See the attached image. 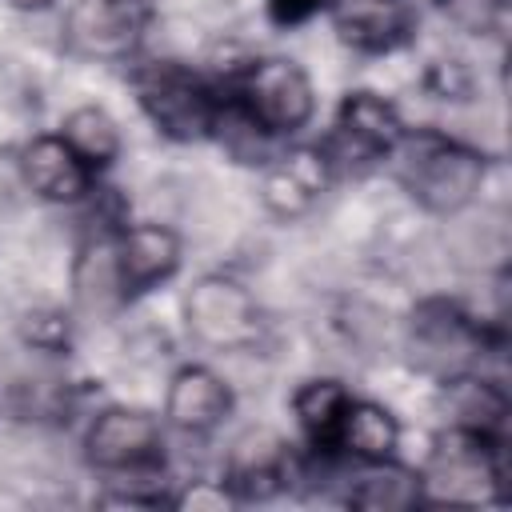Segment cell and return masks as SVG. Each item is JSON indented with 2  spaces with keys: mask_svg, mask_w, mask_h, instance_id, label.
Returning <instances> with one entry per match:
<instances>
[{
  "mask_svg": "<svg viewBox=\"0 0 512 512\" xmlns=\"http://www.w3.org/2000/svg\"><path fill=\"white\" fill-rule=\"evenodd\" d=\"M392 156L404 192L432 216L464 212L484 192L488 180V156L440 132H416V136L408 132Z\"/></svg>",
  "mask_w": 512,
  "mask_h": 512,
  "instance_id": "cell-1",
  "label": "cell"
},
{
  "mask_svg": "<svg viewBox=\"0 0 512 512\" xmlns=\"http://www.w3.org/2000/svg\"><path fill=\"white\" fill-rule=\"evenodd\" d=\"M504 440H488L464 428H444L428 464L420 468L424 504L484 508L504 500Z\"/></svg>",
  "mask_w": 512,
  "mask_h": 512,
  "instance_id": "cell-2",
  "label": "cell"
},
{
  "mask_svg": "<svg viewBox=\"0 0 512 512\" xmlns=\"http://www.w3.org/2000/svg\"><path fill=\"white\" fill-rule=\"evenodd\" d=\"M228 100L272 140L296 136L316 112V88L308 72L288 56H264L244 64L228 84Z\"/></svg>",
  "mask_w": 512,
  "mask_h": 512,
  "instance_id": "cell-3",
  "label": "cell"
},
{
  "mask_svg": "<svg viewBox=\"0 0 512 512\" xmlns=\"http://www.w3.org/2000/svg\"><path fill=\"white\" fill-rule=\"evenodd\" d=\"M136 100L152 128L168 140L192 144V140H212L224 92L208 84L204 76L180 68V64H152L136 72Z\"/></svg>",
  "mask_w": 512,
  "mask_h": 512,
  "instance_id": "cell-4",
  "label": "cell"
},
{
  "mask_svg": "<svg viewBox=\"0 0 512 512\" xmlns=\"http://www.w3.org/2000/svg\"><path fill=\"white\" fill-rule=\"evenodd\" d=\"M180 312H184L188 336L212 352H244L264 332V316L248 284L224 272H208L192 280Z\"/></svg>",
  "mask_w": 512,
  "mask_h": 512,
  "instance_id": "cell-5",
  "label": "cell"
},
{
  "mask_svg": "<svg viewBox=\"0 0 512 512\" xmlns=\"http://www.w3.org/2000/svg\"><path fill=\"white\" fill-rule=\"evenodd\" d=\"M404 136H408V128L392 100H384L380 92H348L336 108L328 136L316 148L324 152V160L336 176V172H360L380 160H392V152L400 148Z\"/></svg>",
  "mask_w": 512,
  "mask_h": 512,
  "instance_id": "cell-6",
  "label": "cell"
},
{
  "mask_svg": "<svg viewBox=\"0 0 512 512\" xmlns=\"http://www.w3.org/2000/svg\"><path fill=\"white\" fill-rule=\"evenodd\" d=\"M152 0H72L64 12V48L80 60H128L152 28Z\"/></svg>",
  "mask_w": 512,
  "mask_h": 512,
  "instance_id": "cell-7",
  "label": "cell"
},
{
  "mask_svg": "<svg viewBox=\"0 0 512 512\" xmlns=\"http://www.w3.org/2000/svg\"><path fill=\"white\" fill-rule=\"evenodd\" d=\"M484 352V328L452 300H424L408 320V356L420 372L448 380L476 368Z\"/></svg>",
  "mask_w": 512,
  "mask_h": 512,
  "instance_id": "cell-8",
  "label": "cell"
},
{
  "mask_svg": "<svg viewBox=\"0 0 512 512\" xmlns=\"http://www.w3.org/2000/svg\"><path fill=\"white\" fill-rule=\"evenodd\" d=\"M84 460L100 472H152L164 460V424L144 408H100L84 428Z\"/></svg>",
  "mask_w": 512,
  "mask_h": 512,
  "instance_id": "cell-9",
  "label": "cell"
},
{
  "mask_svg": "<svg viewBox=\"0 0 512 512\" xmlns=\"http://www.w3.org/2000/svg\"><path fill=\"white\" fill-rule=\"evenodd\" d=\"M108 256H112V276H116L120 300H132V296H144V292L160 288L164 280H172L184 248L168 224L140 220V224H124L108 240Z\"/></svg>",
  "mask_w": 512,
  "mask_h": 512,
  "instance_id": "cell-10",
  "label": "cell"
},
{
  "mask_svg": "<svg viewBox=\"0 0 512 512\" xmlns=\"http://www.w3.org/2000/svg\"><path fill=\"white\" fill-rule=\"evenodd\" d=\"M296 452L292 444L272 432V428H248L232 440L228 456H224V484L228 492L240 500H268L276 492L288 488V480H296Z\"/></svg>",
  "mask_w": 512,
  "mask_h": 512,
  "instance_id": "cell-11",
  "label": "cell"
},
{
  "mask_svg": "<svg viewBox=\"0 0 512 512\" xmlns=\"http://www.w3.org/2000/svg\"><path fill=\"white\" fill-rule=\"evenodd\" d=\"M328 180H332V168L320 148H288L264 164L260 200L276 220H296L316 208Z\"/></svg>",
  "mask_w": 512,
  "mask_h": 512,
  "instance_id": "cell-12",
  "label": "cell"
},
{
  "mask_svg": "<svg viewBox=\"0 0 512 512\" xmlns=\"http://www.w3.org/2000/svg\"><path fill=\"white\" fill-rule=\"evenodd\" d=\"M20 176L48 204H80L96 180V172L60 140V132L32 136L20 148Z\"/></svg>",
  "mask_w": 512,
  "mask_h": 512,
  "instance_id": "cell-13",
  "label": "cell"
},
{
  "mask_svg": "<svg viewBox=\"0 0 512 512\" xmlns=\"http://www.w3.org/2000/svg\"><path fill=\"white\" fill-rule=\"evenodd\" d=\"M232 412V388L208 364H184L172 372L164 392V420L188 436H208Z\"/></svg>",
  "mask_w": 512,
  "mask_h": 512,
  "instance_id": "cell-14",
  "label": "cell"
},
{
  "mask_svg": "<svg viewBox=\"0 0 512 512\" xmlns=\"http://www.w3.org/2000/svg\"><path fill=\"white\" fill-rule=\"evenodd\" d=\"M332 20L340 40L360 52H392L416 24L408 0H336Z\"/></svg>",
  "mask_w": 512,
  "mask_h": 512,
  "instance_id": "cell-15",
  "label": "cell"
},
{
  "mask_svg": "<svg viewBox=\"0 0 512 512\" xmlns=\"http://www.w3.org/2000/svg\"><path fill=\"white\" fill-rule=\"evenodd\" d=\"M444 388V408H448V428H464L488 440H504V424H508V392L480 376L476 368L456 372L448 380H440Z\"/></svg>",
  "mask_w": 512,
  "mask_h": 512,
  "instance_id": "cell-16",
  "label": "cell"
},
{
  "mask_svg": "<svg viewBox=\"0 0 512 512\" xmlns=\"http://www.w3.org/2000/svg\"><path fill=\"white\" fill-rule=\"evenodd\" d=\"M396 448H400V420L384 404L352 396L340 416L332 452L348 456L352 464H376V460H392Z\"/></svg>",
  "mask_w": 512,
  "mask_h": 512,
  "instance_id": "cell-17",
  "label": "cell"
},
{
  "mask_svg": "<svg viewBox=\"0 0 512 512\" xmlns=\"http://www.w3.org/2000/svg\"><path fill=\"white\" fill-rule=\"evenodd\" d=\"M344 504L368 508V512H404V508H420V504H424L420 472L396 464V456H392V460H376V464H356V476L348 480Z\"/></svg>",
  "mask_w": 512,
  "mask_h": 512,
  "instance_id": "cell-18",
  "label": "cell"
},
{
  "mask_svg": "<svg viewBox=\"0 0 512 512\" xmlns=\"http://www.w3.org/2000/svg\"><path fill=\"white\" fill-rule=\"evenodd\" d=\"M60 140H64L92 172L116 164V156H120V148H124V136H120L116 116H112L108 108H100V104H76L72 112H64V120H60Z\"/></svg>",
  "mask_w": 512,
  "mask_h": 512,
  "instance_id": "cell-19",
  "label": "cell"
},
{
  "mask_svg": "<svg viewBox=\"0 0 512 512\" xmlns=\"http://www.w3.org/2000/svg\"><path fill=\"white\" fill-rule=\"evenodd\" d=\"M352 392L332 380V376H320V380H304L296 392H292V412H296V424L304 432V440L316 448V452H332V440H336V428H340V416L348 408Z\"/></svg>",
  "mask_w": 512,
  "mask_h": 512,
  "instance_id": "cell-20",
  "label": "cell"
},
{
  "mask_svg": "<svg viewBox=\"0 0 512 512\" xmlns=\"http://www.w3.org/2000/svg\"><path fill=\"white\" fill-rule=\"evenodd\" d=\"M20 340L36 352H64L68 340H72V328H68V316L56 312V308H36L20 320Z\"/></svg>",
  "mask_w": 512,
  "mask_h": 512,
  "instance_id": "cell-21",
  "label": "cell"
},
{
  "mask_svg": "<svg viewBox=\"0 0 512 512\" xmlns=\"http://www.w3.org/2000/svg\"><path fill=\"white\" fill-rule=\"evenodd\" d=\"M436 4L456 28L476 32V36L492 32L500 24V16H504V0H436Z\"/></svg>",
  "mask_w": 512,
  "mask_h": 512,
  "instance_id": "cell-22",
  "label": "cell"
},
{
  "mask_svg": "<svg viewBox=\"0 0 512 512\" xmlns=\"http://www.w3.org/2000/svg\"><path fill=\"white\" fill-rule=\"evenodd\" d=\"M168 504L172 508H228V504H236V496L228 492V484L224 480H192L184 492H176V496H168Z\"/></svg>",
  "mask_w": 512,
  "mask_h": 512,
  "instance_id": "cell-23",
  "label": "cell"
},
{
  "mask_svg": "<svg viewBox=\"0 0 512 512\" xmlns=\"http://www.w3.org/2000/svg\"><path fill=\"white\" fill-rule=\"evenodd\" d=\"M324 8H332V0H268V12L276 24H304Z\"/></svg>",
  "mask_w": 512,
  "mask_h": 512,
  "instance_id": "cell-24",
  "label": "cell"
},
{
  "mask_svg": "<svg viewBox=\"0 0 512 512\" xmlns=\"http://www.w3.org/2000/svg\"><path fill=\"white\" fill-rule=\"evenodd\" d=\"M8 8H16V12H44L52 0H4Z\"/></svg>",
  "mask_w": 512,
  "mask_h": 512,
  "instance_id": "cell-25",
  "label": "cell"
}]
</instances>
